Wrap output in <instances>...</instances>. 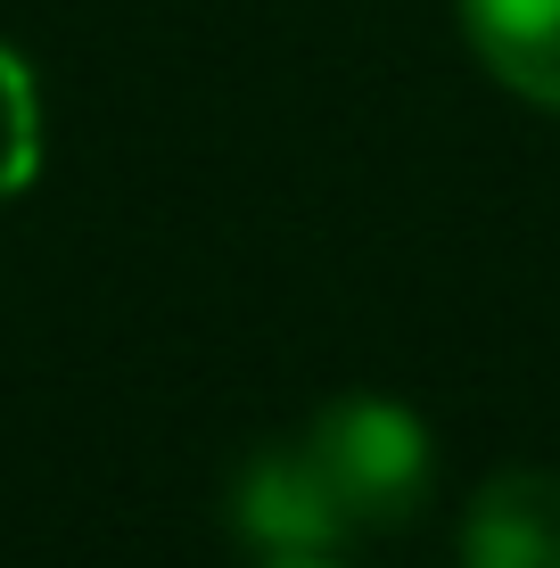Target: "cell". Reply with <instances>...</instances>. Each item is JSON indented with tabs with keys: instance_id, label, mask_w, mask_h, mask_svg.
Returning <instances> with one entry per match:
<instances>
[{
	"instance_id": "1",
	"label": "cell",
	"mask_w": 560,
	"mask_h": 568,
	"mask_svg": "<svg viewBox=\"0 0 560 568\" xmlns=\"http://www.w3.org/2000/svg\"><path fill=\"white\" fill-rule=\"evenodd\" d=\"M429 495V428L396 396H330L231 486V519L273 560H330L396 536Z\"/></svg>"
},
{
	"instance_id": "2",
	"label": "cell",
	"mask_w": 560,
	"mask_h": 568,
	"mask_svg": "<svg viewBox=\"0 0 560 568\" xmlns=\"http://www.w3.org/2000/svg\"><path fill=\"white\" fill-rule=\"evenodd\" d=\"M461 568H560V469H503L478 486Z\"/></svg>"
},
{
	"instance_id": "3",
	"label": "cell",
	"mask_w": 560,
	"mask_h": 568,
	"mask_svg": "<svg viewBox=\"0 0 560 568\" xmlns=\"http://www.w3.org/2000/svg\"><path fill=\"white\" fill-rule=\"evenodd\" d=\"M461 26L495 83L560 108V0H461Z\"/></svg>"
},
{
	"instance_id": "4",
	"label": "cell",
	"mask_w": 560,
	"mask_h": 568,
	"mask_svg": "<svg viewBox=\"0 0 560 568\" xmlns=\"http://www.w3.org/2000/svg\"><path fill=\"white\" fill-rule=\"evenodd\" d=\"M33 165H42V100H33L26 58L0 50V199H17Z\"/></svg>"
},
{
	"instance_id": "5",
	"label": "cell",
	"mask_w": 560,
	"mask_h": 568,
	"mask_svg": "<svg viewBox=\"0 0 560 568\" xmlns=\"http://www.w3.org/2000/svg\"><path fill=\"white\" fill-rule=\"evenodd\" d=\"M273 568H330V560H273Z\"/></svg>"
}]
</instances>
